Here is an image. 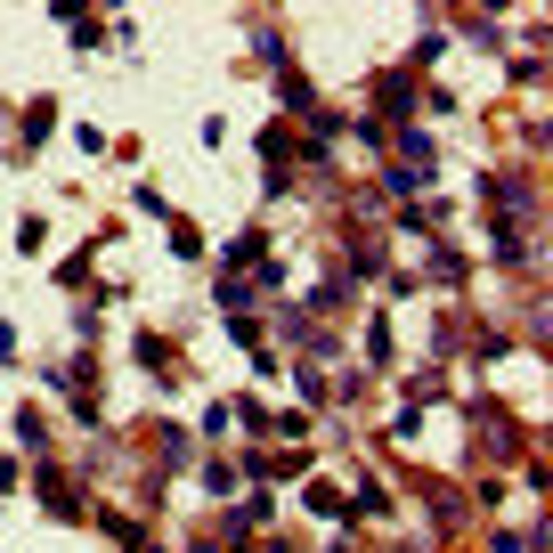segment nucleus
Wrapping results in <instances>:
<instances>
[]
</instances>
